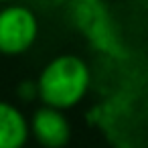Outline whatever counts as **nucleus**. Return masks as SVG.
<instances>
[{"label": "nucleus", "instance_id": "obj_1", "mask_svg": "<svg viewBox=\"0 0 148 148\" xmlns=\"http://www.w3.org/2000/svg\"><path fill=\"white\" fill-rule=\"evenodd\" d=\"M89 83L87 65L75 55H59L39 75V93L51 108H69L79 101Z\"/></svg>", "mask_w": 148, "mask_h": 148}, {"label": "nucleus", "instance_id": "obj_2", "mask_svg": "<svg viewBox=\"0 0 148 148\" xmlns=\"http://www.w3.org/2000/svg\"><path fill=\"white\" fill-rule=\"evenodd\" d=\"M37 37V18L25 6H8L0 10V51L21 53L33 45Z\"/></svg>", "mask_w": 148, "mask_h": 148}, {"label": "nucleus", "instance_id": "obj_3", "mask_svg": "<svg viewBox=\"0 0 148 148\" xmlns=\"http://www.w3.org/2000/svg\"><path fill=\"white\" fill-rule=\"evenodd\" d=\"M31 128H33L37 140L47 148L65 146L69 140V134H71L67 118L57 108H51V106H45V108L35 112Z\"/></svg>", "mask_w": 148, "mask_h": 148}, {"label": "nucleus", "instance_id": "obj_4", "mask_svg": "<svg viewBox=\"0 0 148 148\" xmlns=\"http://www.w3.org/2000/svg\"><path fill=\"white\" fill-rule=\"evenodd\" d=\"M29 136L25 116L6 101H0V148H23Z\"/></svg>", "mask_w": 148, "mask_h": 148}, {"label": "nucleus", "instance_id": "obj_5", "mask_svg": "<svg viewBox=\"0 0 148 148\" xmlns=\"http://www.w3.org/2000/svg\"><path fill=\"white\" fill-rule=\"evenodd\" d=\"M18 93H21L25 99H31V97H35V93H39V85L33 83V81H23V83L18 85Z\"/></svg>", "mask_w": 148, "mask_h": 148}]
</instances>
